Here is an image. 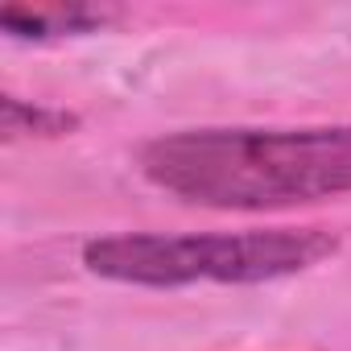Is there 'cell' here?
Masks as SVG:
<instances>
[{
  "mask_svg": "<svg viewBox=\"0 0 351 351\" xmlns=\"http://www.w3.org/2000/svg\"><path fill=\"white\" fill-rule=\"evenodd\" d=\"M141 173L211 211H277L351 195V124L182 128L141 149Z\"/></svg>",
  "mask_w": 351,
  "mask_h": 351,
  "instance_id": "obj_1",
  "label": "cell"
},
{
  "mask_svg": "<svg viewBox=\"0 0 351 351\" xmlns=\"http://www.w3.org/2000/svg\"><path fill=\"white\" fill-rule=\"evenodd\" d=\"M339 252L326 228H244V232H120L83 244L87 273L120 285H261L306 273Z\"/></svg>",
  "mask_w": 351,
  "mask_h": 351,
  "instance_id": "obj_2",
  "label": "cell"
},
{
  "mask_svg": "<svg viewBox=\"0 0 351 351\" xmlns=\"http://www.w3.org/2000/svg\"><path fill=\"white\" fill-rule=\"evenodd\" d=\"M108 21L104 9L91 5H5L0 25L13 38H75V34H91Z\"/></svg>",
  "mask_w": 351,
  "mask_h": 351,
  "instance_id": "obj_3",
  "label": "cell"
},
{
  "mask_svg": "<svg viewBox=\"0 0 351 351\" xmlns=\"http://www.w3.org/2000/svg\"><path fill=\"white\" fill-rule=\"evenodd\" d=\"M71 128H79V116L66 108H50V104H25L17 95H5V136H66Z\"/></svg>",
  "mask_w": 351,
  "mask_h": 351,
  "instance_id": "obj_4",
  "label": "cell"
}]
</instances>
